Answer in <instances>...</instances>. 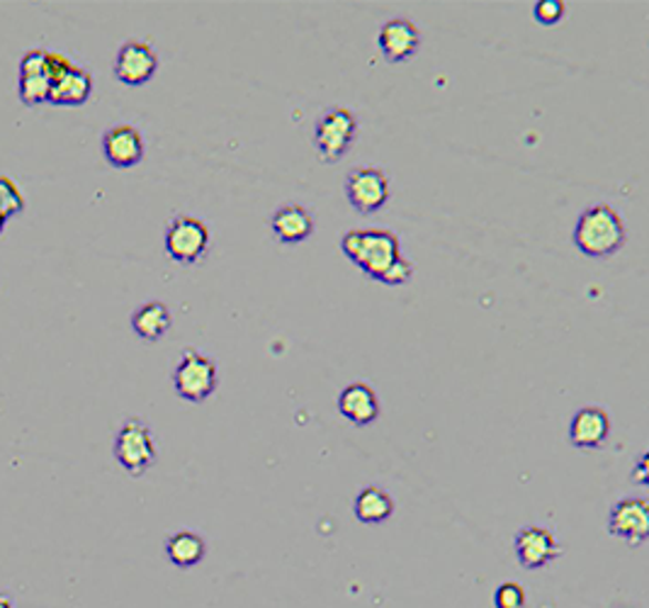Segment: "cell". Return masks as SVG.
Listing matches in <instances>:
<instances>
[{
	"mask_svg": "<svg viewBox=\"0 0 649 608\" xmlns=\"http://www.w3.org/2000/svg\"><path fill=\"white\" fill-rule=\"evenodd\" d=\"M270 227L276 231L278 241L299 244L315 234V217L302 205H285L272 215Z\"/></svg>",
	"mask_w": 649,
	"mask_h": 608,
	"instance_id": "16",
	"label": "cell"
},
{
	"mask_svg": "<svg viewBox=\"0 0 649 608\" xmlns=\"http://www.w3.org/2000/svg\"><path fill=\"white\" fill-rule=\"evenodd\" d=\"M0 608H16V606H12V599L8 597V594H0Z\"/></svg>",
	"mask_w": 649,
	"mask_h": 608,
	"instance_id": "26",
	"label": "cell"
},
{
	"mask_svg": "<svg viewBox=\"0 0 649 608\" xmlns=\"http://www.w3.org/2000/svg\"><path fill=\"white\" fill-rule=\"evenodd\" d=\"M115 76L124 85H144L154 79L158 71V54L156 49L142 42V40H130L120 47L117 59H115Z\"/></svg>",
	"mask_w": 649,
	"mask_h": 608,
	"instance_id": "8",
	"label": "cell"
},
{
	"mask_svg": "<svg viewBox=\"0 0 649 608\" xmlns=\"http://www.w3.org/2000/svg\"><path fill=\"white\" fill-rule=\"evenodd\" d=\"M632 480L638 482V485H647L649 487V451L640 457V463L635 465V473Z\"/></svg>",
	"mask_w": 649,
	"mask_h": 608,
	"instance_id": "25",
	"label": "cell"
},
{
	"mask_svg": "<svg viewBox=\"0 0 649 608\" xmlns=\"http://www.w3.org/2000/svg\"><path fill=\"white\" fill-rule=\"evenodd\" d=\"M358 134V120L346 107H331L317 120L315 127V146L321 161L333 164L348 148H351Z\"/></svg>",
	"mask_w": 649,
	"mask_h": 608,
	"instance_id": "5",
	"label": "cell"
},
{
	"mask_svg": "<svg viewBox=\"0 0 649 608\" xmlns=\"http://www.w3.org/2000/svg\"><path fill=\"white\" fill-rule=\"evenodd\" d=\"M339 412L356 426H368L380 416V400L365 382H353L339 394Z\"/></svg>",
	"mask_w": 649,
	"mask_h": 608,
	"instance_id": "15",
	"label": "cell"
},
{
	"mask_svg": "<svg viewBox=\"0 0 649 608\" xmlns=\"http://www.w3.org/2000/svg\"><path fill=\"white\" fill-rule=\"evenodd\" d=\"M533 18L545 24V28H550V24H557L565 18V3H562V0H540V3H535L533 8Z\"/></svg>",
	"mask_w": 649,
	"mask_h": 608,
	"instance_id": "23",
	"label": "cell"
},
{
	"mask_svg": "<svg viewBox=\"0 0 649 608\" xmlns=\"http://www.w3.org/2000/svg\"><path fill=\"white\" fill-rule=\"evenodd\" d=\"M346 197L358 213H378V209L384 207L387 197H390V181H387V173L374 166L353 168L346 178Z\"/></svg>",
	"mask_w": 649,
	"mask_h": 608,
	"instance_id": "7",
	"label": "cell"
},
{
	"mask_svg": "<svg viewBox=\"0 0 649 608\" xmlns=\"http://www.w3.org/2000/svg\"><path fill=\"white\" fill-rule=\"evenodd\" d=\"M353 512L356 518L363 521V524H382V521L394 514V499L382 487H365L356 496Z\"/></svg>",
	"mask_w": 649,
	"mask_h": 608,
	"instance_id": "20",
	"label": "cell"
},
{
	"mask_svg": "<svg viewBox=\"0 0 649 608\" xmlns=\"http://www.w3.org/2000/svg\"><path fill=\"white\" fill-rule=\"evenodd\" d=\"M115 457L132 477H142L156 463V443L142 419H127L115 436Z\"/></svg>",
	"mask_w": 649,
	"mask_h": 608,
	"instance_id": "4",
	"label": "cell"
},
{
	"mask_svg": "<svg viewBox=\"0 0 649 608\" xmlns=\"http://www.w3.org/2000/svg\"><path fill=\"white\" fill-rule=\"evenodd\" d=\"M103 154L110 166L132 168L144 158V136L134 124H115L103 134Z\"/></svg>",
	"mask_w": 649,
	"mask_h": 608,
	"instance_id": "12",
	"label": "cell"
},
{
	"mask_svg": "<svg viewBox=\"0 0 649 608\" xmlns=\"http://www.w3.org/2000/svg\"><path fill=\"white\" fill-rule=\"evenodd\" d=\"M207 553V545L203 536L195 530H178L166 540V555L168 560L181 567V569H190L197 563H203V557Z\"/></svg>",
	"mask_w": 649,
	"mask_h": 608,
	"instance_id": "19",
	"label": "cell"
},
{
	"mask_svg": "<svg viewBox=\"0 0 649 608\" xmlns=\"http://www.w3.org/2000/svg\"><path fill=\"white\" fill-rule=\"evenodd\" d=\"M411 278H414V264H411V260H406V258H399L396 264L380 278V282H384V285H404Z\"/></svg>",
	"mask_w": 649,
	"mask_h": 608,
	"instance_id": "24",
	"label": "cell"
},
{
	"mask_svg": "<svg viewBox=\"0 0 649 608\" xmlns=\"http://www.w3.org/2000/svg\"><path fill=\"white\" fill-rule=\"evenodd\" d=\"M132 329L144 341H161L171 329V312L164 302H146L132 315Z\"/></svg>",
	"mask_w": 649,
	"mask_h": 608,
	"instance_id": "18",
	"label": "cell"
},
{
	"mask_svg": "<svg viewBox=\"0 0 649 608\" xmlns=\"http://www.w3.org/2000/svg\"><path fill=\"white\" fill-rule=\"evenodd\" d=\"M93 93V76L85 69L73 64L64 76L52 85V97L49 103L61 107H76L89 101Z\"/></svg>",
	"mask_w": 649,
	"mask_h": 608,
	"instance_id": "17",
	"label": "cell"
},
{
	"mask_svg": "<svg viewBox=\"0 0 649 608\" xmlns=\"http://www.w3.org/2000/svg\"><path fill=\"white\" fill-rule=\"evenodd\" d=\"M610 436V416L601 406H584L571 416L569 443L579 451H596Z\"/></svg>",
	"mask_w": 649,
	"mask_h": 608,
	"instance_id": "13",
	"label": "cell"
},
{
	"mask_svg": "<svg viewBox=\"0 0 649 608\" xmlns=\"http://www.w3.org/2000/svg\"><path fill=\"white\" fill-rule=\"evenodd\" d=\"M608 533L630 545H642L649 540V502L630 496L610 508Z\"/></svg>",
	"mask_w": 649,
	"mask_h": 608,
	"instance_id": "9",
	"label": "cell"
},
{
	"mask_svg": "<svg viewBox=\"0 0 649 608\" xmlns=\"http://www.w3.org/2000/svg\"><path fill=\"white\" fill-rule=\"evenodd\" d=\"M209 248V229L203 219L181 215L168 221L166 229V251L178 264H197Z\"/></svg>",
	"mask_w": 649,
	"mask_h": 608,
	"instance_id": "6",
	"label": "cell"
},
{
	"mask_svg": "<svg viewBox=\"0 0 649 608\" xmlns=\"http://www.w3.org/2000/svg\"><path fill=\"white\" fill-rule=\"evenodd\" d=\"M514 548L518 563L526 569H543L562 555L555 533L540 526L521 528L514 538Z\"/></svg>",
	"mask_w": 649,
	"mask_h": 608,
	"instance_id": "10",
	"label": "cell"
},
{
	"mask_svg": "<svg viewBox=\"0 0 649 608\" xmlns=\"http://www.w3.org/2000/svg\"><path fill=\"white\" fill-rule=\"evenodd\" d=\"M626 221L610 205L586 207L574 227V244L589 258H608L626 244Z\"/></svg>",
	"mask_w": 649,
	"mask_h": 608,
	"instance_id": "1",
	"label": "cell"
},
{
	"mask_svg": "<svg viewBox=\"0 0 649 608\" xmlns=\"http://www.w3.org/2000/svg\"><path fill=\"white\" fill-rule=\"evenodd\" d=\"M6 221H8V219H6L3 215H0V234H3V229H6Z\"/></svg>",
	"mask_w": 649,
	"mask_h": 608,
	"instance_id": "27",
	"label": "cell"
},
{
	"mask_svg": "<svg viewBox=\"0 0 649 608\" xmlns=\"http://www.w3.org/2000/svg\"><path fill=\"white\" fill-rule=\"evenodd\" d=\"M24 209V195L20 190V185L8 178L0 176V215L10 219L12 215H18Z\"/></svg>",
	"mask_w": 649,
	"mask_h": 608,
	"instance_id": "21",
	"label": "cell"
},
{
	"mask_svg": "<svg viewBox=\"0 0 649 608\" xmlns=\"http://www.w3.org/2000/svg\"><path fill=\"white\" fill-rule=\"evenodd\" d=\"M217 363L209 355L195 349L183 351L181 363L176 365V372H173V384H176L178 396L187 402H205L217 390Z\"/></svg>",
	"mask_w": 649,
	"mask_h": 608,
	"instance_id": "3",
	"label": "cell"
},
{
	"mask_svg": "<svg viewBox=\"0 0 649 608\" xmlns=\"http://www.w3.org/2000/svg\"><path fill=\"white\" fill-rule=\"evenodd\" d=\"M343 254L353 264L368 272L372 280H380L390 270L402 254H399L396 234L387 229H353L346 231L341 239Z\"/></svg>",
	"mask_w": 649,
	"mask_h": 608,
	"instance_id": "2",
	"label": "cell"
},
{
	"mask_svg": "<svg viewBox=\"0 0 649 608\" xmlns=\"http://www.w3.org/2000/svg\"><path fill=\"white\" fill-rule=\"evenodd\" d=\"M494 606L496 608H526L528 594L518 585V581H504V585L494 591Z\"/></svg>",
	"mask_w": 649,
	"mask_h": 608,
	"instance_id": "22",
	"label": "cell"
},
{
	"mask_svg": "<svg viewBox=\"0 0 649 608\" xmlns=\"http://www.w3.org/2000/svg\"><path fill=\"white\" fill-rule=\"evenodd\" d=\"M378 44H380V52L384 54L387 61H392V64H402V61L411 59L419 52L421 32L411 20L396 18V20L387 22L384 28L380 30Z\"/></svg>",
	"mask_w": 649,
	"mask_h": 608,
	"instance_id": "14",
	"label": "cell"
},
{
	"mask_svg": "<svg viewBox=\"0 0 649 608\" xmlns=\"http://www.w3.org/2000/svg\"><path fill=\"white\" fill-rule=\"evenodd\" d=\"M20 101L34 107L49 103L52 97V79L47 71V49H32L20 61V85H18Z\"/></svg>",
	"mask_w": 649,
	"mask_h": 608,
	"instance_id": "11",
	"label": "cell"
}]
</instances>
